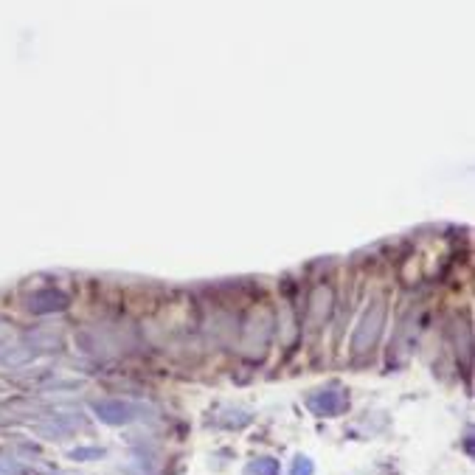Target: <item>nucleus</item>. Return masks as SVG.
Segmentation results:
<instances>
[{"label": "nucleus", "mask_w": 475, "mask_h": 475, "mask_svg": "<svg viewBox=\"0 0 475 475\" xmlns=\"http://www.w3.org/2000/svg\"><path fill=\"white\" fill-rule=\"evenodd\" d=\"M270 312L262 310V312H253V318L248 321L245 326V351L248 354H256V338H259V346L267 349V340H270Z\"/></svg>", "instance_id": "obj_6"}, {"label": "nucleus", "mask_w": 475, "mask_h": 475, "mask_svg": "<svg viewBox=\"0 0 475 475\" xmlns=\"http://www.w3.org/2000/svg\"><path fill=\"white\" fill-rule=\"evenodd\" d=\"M315 472V464L310 456H295L292 459V467H290V475H312Z\"/></svg>", "instance_id": "obj_9"}, {"label": "nucleus", "mask_w": 475, "mask_h": 475, "mask_svg": "<svg viewBox=\"0 0 475 475\" xmlns=\"http://www.w3.org/2000/svg\"><path fill=\"white\" fill-rule=\"evenodd\" d=\"M25 343H28V351H54L59 349V332H54L51 326H40V329H34L25 338Z\"/></svg>", "instance_id": "obj_7"}, {"label": "nucleus", "mask_w": 475, "mask_h": 475, "mask_svg": "<svg viewBox=\"0 0 475 475\" xmlns=\"http://www.w3.org/2000/svg\"><path fill=\"white\" fill-rule=\"evenodd\" d=\"M93 413L104 425H130L135 419L138 408L124 399H99L93 402Z\"/></svg>", "instance_id": "obj_4"}, {"label": "nucleus", "mask_w": 475, "mask_h": 475, "mask_svg": "<svg viewBox=\"0 0 475 475\" xmlns=\"http://www.w3.org/2000/svg\"><path fill=\"white\" fill-rule=\"evenodd\" d=\"M382 323H385V304L382 301H374L369 304V310L363 312L358 329L351 335V351L354 354H366L374 349V343L380 340V332H382Z\"/></svg>", "instance_id": "obj_1"}, {"label": "nucleus", "mask_w": 475, "mask_h": 475, "mask_svg": "<svg viewBox=\"0 0 475 475\" xmlns=\"http://www.w3.org/2000/svg\"><path fill=\"white\" fill-rule=\"evenodd\" d=\"M332 290L326 284H318L310 290V299H307V323L310 326H321L326 323V318H329L332 312Z\"/></svg>", "instance_id": "obj_5"}, {"label": "nucleus", "mask_w": 475, "mask_h": 475, "mask_svg": "<svg viewBox=\"0 0 475 475\" xmlns=\"http://www.w3.org/2000/svg\"><path fill=\"white\" fill-rule=\"evenodd\" d=\"M245 475H279V461L273 456H259L245 467Z\"/></svg>", "instance_id": "obj_8"}, {"label": "nucleus", "mask_w": 475, "mask_h": 475, "mask_svg": "<svg viewBox=\"0 0 475 475\" xmlns=\"http://www.w3.org/2000/svg\"><path fill=\"white\" fill-rule=\"evenodd\" d=\"M307 408L318 417H340L349 408V394L340 385H326V389L315 391L310 399H307Z\"/></svg>", "instance_id": "obj_2"}, {"label": "nucleus", "mask_w": 475, "mask_h": 475, "mask_svg": "<svg viewBox=\"0 0 475 475\" xmlns=\"http://www.w3.org/2000/svg\"><path fill=\"white\" fill-rule=\"evenodd\" d=\"M102 450L99 448H79V450H71V459L73 461H87V459H99Z\"/></svg>", "instance_id": "obj_10"}, {"label": "nucleus", "mask_w": 475, "mask_h": 475, "mask_svg": "<svg viewBox=\"0 0 475 475\" xmlns=\"http://www.w3.org/2000/svg\"><path fill=\"white\" fill-rule=\"evenodd\" d=\"M68 304H71V299H68L62 290H56V287H40V290H34L25 299V310L32 312V315L62 312V310H68Z\"/></svg>", "instance_id": "obj_3"}]
</instances>
